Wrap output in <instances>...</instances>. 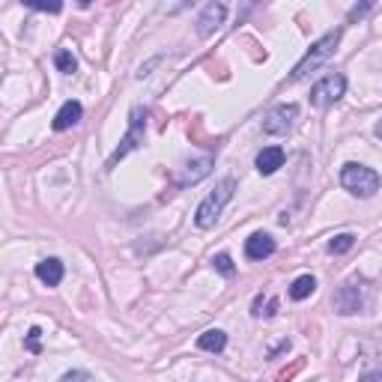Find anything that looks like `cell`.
I'll return each mask as SVG.
<instances>
[{"label":"cell","instance_id":"2","mask_svg":"<svg viewBox=\"0 0 382 382\" xmlns=\"http://www.w3.org/2000/svg\"><path fill=\"white\" fill-rule=\"evenodd\" d=\"M233 191H236V179L233 177H224L221 183L215 185V191H209V194L200 200V206H197V212H194V224L200 227V230L215 227V221L224 212V206L233 200Z\"/></svg>","mask_w":382,"mask_h":382},{"label":"cell","instance_id":"1","mask_svg":"<svg viewBox=\"0 0 382 382\" xmlns=\"http://www.w3.org/2000/svg\"><path fill=\"white\" fill-rule=\"evenodd\" d=\"M370 302H374V287L368 278H350L343 281L334 293V311L341 316H352V314H365Z\"/></svg>","mask_w":382,"mask_h":382},{"label":"cell","instance_id":"16","mask_svg":"<svg viewBox=\"0 0 382 382\" xmlns=\"http://www.w3.org/2000/svg\"><path fill=\"white\" fill-rule=\"evenodd\" d=\"M54 66H57V72H63V75H75V72H78V60H75V54H72V51L60 48L57 54H54Z\"/></svg>","mask_w":382,"mask_h":382},{"label":"cell","instance_id":"20","mask_svg":"<svg viewBox=\"0 0 382 382\" xmlns=\"http://www.w3.org/2000/svg\"><path fill=\"white\" fill-rule=\"evenodd\" d=\"M60 382H93V376L87 370H69V374L60 376Z\"/></svg>","mask_w":382,"mask_h":382},{"label":"cell","instance_id":"21","mask_svg":"<svg viewBox=\"0 0 382 382\" xmlns=\"http://www.w3.org/2000/svg\"><path fill=\"white\" fill-rule=\"evenodd\" d=\"M33 9V12H51V15H57L60 9H63V3H57V0H54V3H27Z\"/></svg>","mask_w":382,"mask_h":382},{"label":"cell","instance_id":"5","mask_svg":"<svg viewBox=\"0 0 382 382\" xmlns=\"http://www.w3.org/2000/svg\"><path fill=\"white\" fill-rule=\"evenodd\" d=\"M143 134H147V111H143V108H132V114H129V129H125L120 147L114 150V156L108 159V170H114L125 156H129V152L141 150V147H143Z\"/></svg>","mask_w":382,"mask_h":382},{"label":"cell","instance_id":"6","mask_svg":"<svg viewBox=\"0 0 382 382\" xmlns=\"http://www.w3.org/2000/svg\"><path fill=\"white\" fill-rule=\"evenodd\" d=\"M347 93V78L341 72H329L323 81H316L311 87V105L314 108H332L334 102H341Z\"/></svg>","mask_w":382,"mask_h":382},{"label":"cell","instance_id":"17","mask_svg":"<svg viewBox=\"0 0 382 382\" xmlns=\"http://www.w3.org/2000/svg\"><path fill=\"white\" fill-rule=\"evenodd\" d=\"M352 245H356V236L352 233H338L334 239H329V254H347V251H352Z\"/></svg>","mask_w":382,"mask_h":382},{"label":"cell","instance_id":"23","mask_svg":"<svg viewBox=\"0 0 382 382\" xmlns=\"http://www.w3.org/2000/svg\"><path fill=\"white\" fill-rule=\"evenodd\" d=\"M161 60H165V57H152L150 63H143V66L138 69V78L143 81V78H147V75H152V66H156V63H161Z\"/></svg>","mask_w":382,"mask_h":382},{"label":"cell","instance_id":"24","mask_svg":"<svg viewBox=\"0 0 382 382\" xmlns=\"http://www.w3.org/2000/svg\"><path fill=\"white\" fill-rule=\"evenodd\" d=\"M359 382H382V368L379 370H368V374L361 376Z\"/></svg>","mask_w":382,"mask_h":382},{"label":"cell","instance_id":"7","mask_svg":"<svg viewBox=\"0 0 382 382\" xmlns=\"http://www.w3.org/2000/svg\"><path fill=\"white\" fill-rule=\"evenodd\" d=\"M296 120H299V105H293V102L278 105V108H272V111L266 114V120H263V132L272 134V138H278V134H287L290 129H293Z\"/></svg>","mask_w":382,"mask_h":382},{"label":"cell","instance_id":"8","mask_svg":"<svg viewBox=\"0 0 382 382\" xmlns=\"http://www.w3.org/2000/svg\"><path fill=\"white\" fill-rule=\"evenodd\" d=\"M224 18H227V6L224 3H206L203 12L197 15V36H200V39H209V36L224 24Z\"/></svg>","mask_w":382,"mask_h":382},{"label":"cell","instance_id":"4","mask_svg":"<svg viewBox=\"0 0 382 382\" xmlns=\"http://www.w3.org/2000/svg\"><path fill=\"white\" fill-rule=\"evenodd\" d=\"M341 185L347 188L352 197L368 200V197H374L376 191H379L382 177L376 174L374 168H368V165H356V161H350V165H343V168H341Z\"/></svg>","mask_w":382,"mask_h":382},{"label":"cell","instance_id":"19","mask_svg":"<svg viewBox=\"0 0 382 382\" xmlns=\"http://www.w3.org/2000/svg\"><path fill=\"white\" fill-rule=\"evenodd\" d=\"M39 338H42V329L39 325H33L30 332H27V338H24V350L27 352H39L42 347H39Z\"/></svg>","mask_w":382,"mask_h":382},{"label":"cell","instance_id":"22","mask_svg":"<svg viewBox=\"0 0 382 382\" xmlns=\"http://www.w3.org/2000/svg\"><path fill=\"white\" fill-rule=\"evenodd\" d=\"M370 9H374V3H361V6H352L347 18H350V21H359V18H365V15L370 12Z\"/></svg>","mask_w":382,"mask_h":382},{"label":"cell","instance_id":"13","mask_svg":"<svg viewBox=\"0 0 382 382\" xmlns=\"http://www.w3.org/2000/svg\"><path fill=\"white\" fill-rule=\"evenodd\" d=\"M224 347H227V334L221 332V329H209V332H203L197 338V350H203V352H224Z\"/></svg>","mask_w":382,"mask_h":382},{"label":"cell","instance_id":"12","mask_svg":"<svg viewBox=\"0 0 382 382\" xmlns=\"http://www.w3.org/2000/svg\"><path fill=\"white\" fill-rule=\"evenodd\" d=\"M284 150L281 147H266V150H260V156H257V174L260 177H272L278 168H284Z\"/></svg>","mask_w":382,"mask_h":382},{"label":"cell","instance_id":"14","mask_svg":"<svg viewBox=\"0 0 382 382\" xmlns=\"http://www.w3.org/2000/svg\"><path fill=\"white\" fill-rule=\"evenodd\" d=\"M314 290H316V278L314 275H299L293 284H290V299L293 302H305V299H311L314 296Z\"/></svg>","mask_w":382,"mask_h":382},{"label":"cell","instance_id":"15","mask_svg":"<svg viewBox=\"0 0 382 382\" xmlns=\"http://www.w3.org/2000/svg\"><path fill=\"white\" fill-rule=\"evenodd\" d=\"M209 168H212V159H197V161H188V165H185V174L177 179V185L197 183V179H203V177L209 174Z\"/></svg>","mask_w":382,"mask_h":382},{"label":"cell","instance_id":"10","mask_svg":"<svg viewBox=\"0 0 382 382\" xmlns=\"http://www.w3.org/2000/svg\"><path fill=\"white\" fill-rule=\"evenodd\" d=\"M81 117H84V105H81L78 99H69V102L63 105L57 114H54L51 129H54V132H66V129H72V125L81 123Z\"/></svg>","mask_w":382,"mask_h":382},{"label":"cell","instance_id":"26","mask_svg":"<svg viewBox=\"0 0 382 382\" xmlns=\"http://www.w3.org/2000/svg\"><path fill=\"white\" fill-rule=\"evenodd\" d=\"M374 134H376V138L382 141V117H379V120H376V125H374Z\"/></svg>","mask_w":382,"mask_h":382},{"label":"cell","instance_id":"3","mask_svg":"<svg viewBox=\"0 0 382 382\" xmlns=\"http://www.w3.org/2000/svg\"><path fill=\"white\" fill-rule=\"evenodd\" d=\"M341 39H343V27H334V30H329L325 36H320V39L311 45V51H308L305 57L296 63V69H293V75H290V81H302L305 75H311L316 66H323V63L329 60L334 51H338Z\"/></svg>","mask_w":382,"mask_h":382},{"label":"cell","instance_id":"9","mask_svg":"<svg viewBox=\"0 0 382 382\" xmlns=\"http://www.w3.org/2000/svg\"><path fill=\"white\" fill-rule=\"evenodd\" d=\"M278 251V245H275V239H272V236L269 233H251L248 236V239H245V257H248V260H269L272 257V254H275Z\"/></svg>","mask_w":382,"mask_h":382},{"label":"cell","instance_id":"11","mask_svg":"<svg viewBox=\"0 0 382 382\" xmlns=\"http://www.w3.org/2000/svg\"><path fill=\"white\" fill-rule=\"evenodd\" d=\"M63 275H66V266H63V260H57V257H45L36 263V278H39L45 287H57Z\"/></svg>","mask_w":382,"mask_h":382},{"label":"cell","instance_id":"25","mask_svg":"<svg viewBox=\"0 0 382 382\" xmlns=\"http://www.w3.org/2000/svg\"><path fill=\"white\" fill-rule=\"evenodd\" d=\"M287 350H290V341H284V343H278V347H275V350H272V352H269V359H275V356H278V352H287Z\"/></svg>","mask_w":382,"mask_h":382},{"label":"cell","instance_id":"18","mask_svg":"<svg viewBox=\"0 0 382 382\" xmlns=\"http://www.w3.org/2000/svg\"><path fill=\"white\" fill-rule=\"evenodd\" d=\"M212 269L221 272L224 278H233V275H236V266H233L230 254H215V257H212Z\"/></svg>","mask_w":382,"mask_h":382}]
</instances>
